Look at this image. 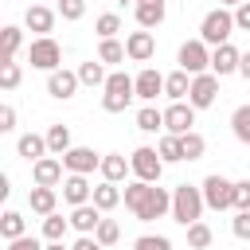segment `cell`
<instances>
[{
    "label": "cell",
    "instance_id": "obj_1",
    "mask_svg": "<svg viewBox=\"0 0 250 250\" xmlns=\"http://www.w3.org/2000/svg\"><path fill=\"white\" fill-rule=\"evenodd\" d=\"M203 207H207V199H203V188H191V184H176V188H172V219H176L180 227H191V223H199Z\"/></svg>",
    "mask_w": 250,
    "mask_h": 250
},
{
    "label": "cell",
    "instance_id": "obj_2",
    "mask_svg": "<svg viewBox=\"0 0 250 250\" xmlns=\"http://www.w3.org/2000/svg\"><path fill=\"white\" fill-rule=\"evenodd\" d=\"M230 35H234V12L230 8H211L207 16H203V23H199V39L207 43V47H219V43H230Z\"/></svg>",
    "mask_w": 250,
    "mask_h": 250
},
{
    "label": "cell",
    "instance_id": "obj_3",
    "mask_svg": "<svg viewBox=\"0 0 250 250\" xmlns=\"http://www.w3.org/2000/svg\"><path fill=\"white\" fill-rule=\"evenodd\" d=\"M102 90H105V94H102V109H105V113H121V109L137 98V82H133L125 70H113Z\"/></svg>",
    "mask_w": 250,
    "mask_h": 250
},
{
    "label": "cell",
    "instance_id": "obj_4",
    "mask_svg": "<svg viewBox=\"0 0 250 250\" xmlns=\"http://www.w3.org/2000/svg\"><path fill=\"white\" fill-rule=\"evenodd\" d=\"M27 62L35 66V70H59L62 66V47L51 39V35H35L31 39V47H27Z\"/></svg>",
    "mask_w": 250,
    "mask_h": 250
},
{
    "label": "cell",
    "instance_id": "obj_5",
    "mask_svg": "<svg viewBox=\"0 0 250 250\" xmlns=\"http://www.w3.org/2000/svg\"><path fill=\"white\" fill-rule=\"evenodd\" d=\"M129 164H133V176H137V180H145V184H160V172H164V160H160V152H156V148H148V145H141V148H133V156H129Z\"/></svg>",
    "mask_w": 250,
    "mask_h": 250
},
{
    "label": "cell",
    "instance_id": "obj_6",
    "mask_svg": "<svg viewBox=\"0 0 250 250\" xmlns=\"http://www.w3.org/2000/svg\"><path fill=\"white\" fill-rule=\"evenodd\" d=\"M203 199H207L211 211H227V207H234V180L211 172V176L203 180Z\"/></svg>",
    "mask_w": 250,
    "mask_h": 250
},
{
    "label": "cell",
    "instance_id": "obj_7",
    "mask_svg": "<svg viewBox=\"0 0 250 250\" xmlns=\"http://www.w3.org/2000/svg\"><path fill=\"white\" fill-rule=\"evenodd\" d=\"M176 62H180V70H188V74H203V70H211V51H207L203 39H188V43L180 47Z\"/></svg>",
    "mask_w": 250,
    "mask_h": 250
},
{
    "label": "cell",
    "instance_id": "obj_8",
    "mask_svg": "<svg viewBox=\"0 0 250 250\" xmlns=\"http://www.w3.org/2000/svg\"><path fill=\"white\" fill-rule=\"evenodd\" d=\"M215 98H219V74H215V70L195 74V78H191V94H188V102H191L195 109H207V105H215Z\"/></svg>",
    "mask_w": 250,
    "mask_h": 250
},
{
    "label": "cell",
    "instance_id": "obj_9",
    "mask_svg": "<svg viewBox=\"0 0 250 250\" xmlns=\"http://www.w3.org/2000/svg\"><path fill=\"white\" fill-rule=\"evenodd\" d=\"M191 125H195V105L191 102H172L164 109V133L184 137V133H191Z\"/></svg>",
    "mask_w": 250,
    "mask_h": 250
},
{
    "label": "cell",
    "instance_id": "obj_10",
    "mask_svg": "<svg viewBox=\"0 0 250 250\" xmlns=\"http://www.w3.org/2000/svg\"><path fill=\"white\" fill-rule=\"evenodd\" d=\"M62 168H66L62 156H51V152H47V156H39V160L31 164V180L43 184V188H62V180H66Z\"/></svg>",
    "mask_w": 250,
    "mask_h": 250
},
{
    "label": "cell",
    "instance_id": "obj_11",
    "mask_svg": "<svg viewBox=\"0 0 250 250\" xmlns=\"http://www.w3.org/2000/svg\"><path fill=\"white\" fill-rule=\"evenodd\" d=\"M168 211H172V191L160 188V184H152V191H148V199L141 203L137 219H141V223H152V219H164Z\"/></svg>",
    "mask_w": 250,
    "mask_h": 250
},
{
    "label": "cell",
    "instance_id": "obj_12",
    "mask_svg": "<svg viewBox=\"0 0 250 250\" xmlns=\"http://www.w3.org/2000/svg\"><path fill=\"white\" fill-rule=\"evenodd\" d=\"M78 86H82V82H78V70H62V66H59V70L47 74V94L59 98V102H70Z\"/></svg>",
    "mask_w": 250,
    "mask_h": 250
},
{
    "label": "cell",
    "instance_id": "obj_13",
    "mask_svg": "<svg viewBox=\"0 0 250 250\" xmlns=\"http://www.w3.org/2000/svg\"><path fill=\"white\" fill-rule=\"evenodd\" d=\"M125 55H129L133 62H148V59L156 55V39H152V31H148V27L129 31V39H125Z\"/></svg>",
    "mask_w": 250,
    "mask_h": 250
},
{
    "label": "cell",
    "instance_id": "obj_14",
    "mask_svg": "<svg viewBox=\"0 0 250 250\" xmlns=\"http://www.w3.org/2000/svg\"><path fill=\"white\" fill-rule=\"evenodd\" d=\"M62 164H66V172H82V176H90L94 168H102V156H98L94 148H86V145H74L70 152H62Z\"/></svg>",
    "mask_w": 250,
    "mask_h": 250
},
{
    "label": "cell",
    "instance_id": "obj_15",
    "mask_svg": "<svg viewBox=\"0 0 250 250\" xmlns=\"http://www.w3.org/2000/svg\"><path fill=\"white\" fill-rule=\"evenodd\" d=\"M62 199H66L70 207H82V203H90V199H94V188H90V180H86L82 172H66V180H62Z\"/></svg>",
    "mask_w": 250,
    "mask_h": 250
},
{
    "label": "cell",
    "instance_id": "obj_16",
    "mask_svg": "<svg viewBox=\"0 0 250 250\" xmlns=\"http://www.w3.org/2000/svg\"><path fill=\"white\" fill-rule=\"evenodd\" d=\"M102 219H105V211H102L94 199H90V203H82V207H70V227H74L78 234H94Z\"/></svg>",
    "mask_w": 250,
    "mask_h": 250
},
{
    "label": "cell",
    "instance_id": "obj_17",
    "mask_svg": "<svg viewBox=\"0 0 250 250\" xmlns=\"http://www.w3.org/2000/svg\"><path fill=\"white\" fill-rule=\"evenodd\" d=\"M55 20H59V8H47V4H31L23 12V27H31L35 35H51Z\"/></svg>",
    "mask_w": 250,
    "mask_h": 250
},
{
    "label": "cell",
    "instance_id": "obj_18",
    "mask_svg": "<svg viewBox=\"0 0 250 250\" xmlns=\"http://www.w3.org/2000/svg\"><path fill=\"white\" fill-rule=\"evenodd\" d=\"M238 62H242V51H238L234 43H219V47L211 51V70H215L219 78H223V74H234Z\"/></svg>",
    "mask_w": 250,
    "mask_h": 250
},
{
    "label": "cell",
    "instance_id": "obj_19",
    "mask_svg": "<svg viewBox=\"0 0 250 250\" xmlns=\"http://www.w3.org/2000/svg\"><path fill=\"white\" fill-rule=\"evenodd\" d=\"M133 82H137V98L141 102H156V94H164V74L156 66H141V74Z\"/></svg>",
    "mask_w": 250,
    "mask_h": 250
},
{
    "label": "cell",
    "instance_id": "obj_20",
    "mask_svg": "<svg viewBox=\"0 0 250 250\" xmlns=\"http://www.w3.org/2000/svg\"><path fill=\"white\" fill-rule=\"evenodd\" d=\"M27 207H31L35 215H51V211H59V188H43V184H35V188L27 191Z\"/></svg>",
    "mask_w": 250,
    "mask_h": 250
},
{
    "label": "cell",
    "instance_id": "obj_21",
    "mask_svg": "<svg viewBox=\"0 0 250 250\" xmlns=\"http://www.w3.org/2000/svg\"><path fill=\"white\" fill-rule=\"evenodd\" d=\"M98 172H102V180H109V184H121V180L133 172V164H129V156H121V152H105Z\"/></svg>",
    "mask_w": 250,
    "mask_h": 250
},
{
    "label": "cell",
    "instance_id": "obj_22",
    "mask_svg": "<svg viewBox=\"0 0 250 250\" xmlns=\"http://www.w3.org/2000/svg\"><path fill=\"white\" fill-rule=\"evenodd\" d=\"M16 152H20L23 160H31V164H35V160H39V156H47L51 148H47V137H39V133H23V137L16 141Z\"/></svg>",
    "mask_w": 250,
    "mask_h": 250
},
{
    "label": "cell",
    "instance_id": "obj_23",
    "mask_svg": "<svg viewBox=\"0 0 250 250\" xmlns=\"http://www.w3.org/2000/svg\"><path fill=\"white\" fill-rule=\"evenodd\" d=\"M164 16H168V8H164V0H145V4H137V23L141 27H160L164 23Z\"/></svg>",
    "mask_w": 250,
    "mask_h": 250
},
{
    "label": "cell",
    "instance_id": "obj_24",
    "mask_svg": "<svg viewBox=\"0 0 250 250\" xmlns=\"http://www.w3.org/2000/svg\"><path fill=\"white\" fill-rule=\"evenodd\" d=\"M191 78H195V74H188V70H172V74L164 78V94H168L172 102H184V98L191 94Z\"/></svg>",
    "mask_w": 250,
    "mask_h": 250
},
{
    "label": "cell",
    "instance_id": "obj_25",
    "mask_svg": "<svg viewBox=\"0 0 250 250\" xmlns=\"http://www.w3.org/2000/svg\"><path fill=\"white\" fill-rule=\"evenodd\" d=\"M137 129H141V133H160V129H164V109H156L152 102H145V105L137 109Z\"/></svg>",
    "mask_w": 250,
    "mask_h": 250
},
{
    "label": "cell",
    "instance_id": "obj_26",
    "mask_svg": "<svg viewBox=\"0 0 250 250\" xmlns=\"http://www.w3.org/2000/svg\"><path fill=\"white\" fill-rule=\"evenodd\" d=\"M43 137H47L51 156H62V152H70V148H74V145H70V125H51Z\"/></svg>",
    "mask_w": 250,
    "mask_h": 250
},
{
    "label": "cell",
    "instance_id": "obj_27",
    "mask_svg": "<svg viewBox=\"0 0 250 250\" xmlns=\"http://www.w3.org/2000/svg\"><path fill=\"white\" fill-rule=\"evenodd\" d=\"M148 191H152V184H145V180H129V184H125V191H121V199H125V207L137 215V211H141V203L148 199Z\"/></svg>",
    "mask_w": 250,
    "mask_h": 250
},
{
    "label": "cell",
    "instance_id": "obj_28",
    "mask_svg": "<svg viewBox=\"0 0 250 250\" xmlns=\"http://www.w3.org/2000/svg\"><path fill=\"white\" fill-rule=\"evenodd\" d=\"M105 78H109V74H105V62H102V59H90V62L78 66V82H82V86H105Z\"/></svg>",
    "mask_w": 250,
    "mask_h": 250
},
{
    "label": "cell",
    "instance_id": "obj_29",
    "mask_svg": "<svg viewBox=\"0 0 250 250\" xmlns=\"http://www.w3.org/2000/svg\"><path fill=\"white\" fill-rule=\"evenodd\" d=\"M0 234H4V242L27 234V219H23L20 211H4V215H0Z\"/></svg>",
    "mask_w": 250,
    "mask_h": 250
},
{
    "label": "cell",
    "instance_id": "obj_30",
    "mask_svg": "<svg viewBox=\"0 0 250 250\" xmlns=\"http://www.w3.org/2000/svg\"><path fill=\"white\" fill-rule=\"evenodd\" d=\"M156 152H160V160H164V164H180V160H184V145H180V137H176V133H164V137H160V145H156Z\"/></svg>",
    "mask_w": 250,
    "mask_h": 250
},
{
    "label": "cell",
    "instance_id": "obj_31",
    "mask_svg": "<svg viewBox=\"0 0 250 250\" xmlns=\"http://www.w3.org/2000/svg\"><path fill=\"white\" fill-rule=\"evenodd\" d=\"M94 203H98L102 211H113V207L121 203V188H117V184H109V180H102V184L94 188Z\"/></svg>",
    "mask_w": 250,
    "mask_h": 250
},
{
    "label": "cell",
    "instance_id": "obj_32",
    "mask_svg": "<svg viewBox=\"0 0 250 250\" xmlns=\"http://www.w3.org/2000/svg\"><path fill=\"white\" fill-rule=\"evenodd\" d=\"M20 47H23V31H20L16 23H8V27H4V51H0V62H12Z\"/></svg>",
    "mask_w": 250,
    "mask_h": 250
},
{
    "label": "cell",
    "instance_id": "obj_33",
    "mask_svg": "<svg viewBox=\"0 0 250 250\" xmlns=\"http://www.w3.org/2000/svg\"><path fill=\"white\" fill-rule=\"evenodd\" d=\"M98 59H102L105 66H113V62H125L129 55H125V43H117V39H102V43H98Z\"/></svg>",
    "mask_w": 250,
    "mask_h": 250
},
{
    "label": "cell",
    "instance_id": "obj_34",
    "mask_svg": "<svg viewBox=\"0 0 250 250\" xmlns=\"http://www.w3.org/2000/svg\"><path fill=\"white\" fill-rule=\"evenodd\" d=\"M66 227H70V219H62L59 211L43 215V238H47V242H59V238L66 234Z\"/></svg>",
    "mask_w": 250,
    "mask_h": 250
},
{
    "label": "cell",
    "instance_id": "obj_35",
    "mask_svg": "<svg viewBox=\"0 0 250 250\" xmlns=\"http://www.w3.org/2000/svg\"><path fill=\"white\" fill-rule=\"evenodd\" d=\"M230 129H234V137H238L242 145H250V102L230 113Z\"/></svg>",
    "mask_w": 250,
    "mask_h": 250
},
{
    "label": "cell",
    "instance_id": "obj_36",
    "mask_svg": "<svg viewBox=\"0 0 250 250\" xmlns=\"http://www.w3.org/2000/svg\"><path fill=\"white\" fill-rule=\"evenodd\" d=\"M211 238H215V234H211V227H207L203 219L188 227V246H191V250H207V246H211Z\"/></svg>",
    "mask_w": 250,
    "mask_h": 250
},
{
    "label": "cell",
    "instance_id": "obj_37",
    "mask_svg": "<svg viewBox=\"0 0 250 250\" xmlns=\"http://www.w3.org/2000/svg\"><path fill=\"white\" fill-rule=\"evenodd\" d=\"M94 31H98L102 39H117V31H121V16H117V12L98 16V20H94Z\"/></svg>",
    "mask_w": 250,
    "mask_h": 250
},
{
    "label": "cell",
    "instance_id": "obj_38",
    "mask_svg": "<svg viewBox=\"0 0 250 250\" xmlns=\"http://www.w3.org/2000/svg\"><path fill=\"white\" fill-rule=\"evenodd\" d=\"M180 145H184V160H199V156L207 152V141H203L195 129H191V133H184V137H180Z\"/></svg>",
    "mask_w": 250,
    "mask_h": 250
},
{
    "label": "cell",
    "instance_id": "obj_39",
    "mask_svg": "<svg viewBox=\"0 0 250 250\" xmlns=\"http://www.w3.org/2000/svg\"><path fill=\"white\" fill-rule=\"evenodd\" d=\"M20 78H23V70H20L16 59H12V62H0V90H16Z\"/></svg>",
    "mask_w": 250,
    "mask_h": 250
},
{
    "label": "cell",
    "instance_id": "obj_40",
    "mask_svg": "<svg viewBox=\"0 0 250 250\" xmlns=\"http://www.w3.org/2000/svg\"><path fill=\"white\" fill-rule=\"evenodd\" d=\"M94 238H98L102 246H113V242L121 238V227H117L113 219H102V223H98V230H94Z\"/></svg>",
    "mask_w": 250,
    "mask_h": 250
},
{
    "label": "cell",
    "instance_id": "obj_41",
    "mask_svg": "<svg viewBox=\"0 0 250 250\" xmlns=\"http://www.w3.org/2000/svg\"><path fill=\"white\" fill-rule=\"evenodd\" d=\"M133 250H172V238H164V234H141L133 242Z\"/></svg>",
    "mask_w": 250,
    "mask_h": 250
},
{
    "label": "cell",
    "instance_id": "obj_42",
    "mask_svg": "<svg viewBox=\"0 0 250 250\" xmlns=\"http://www.w3.org/2000/svg\"><path fill=\"white\" fill-rule=\"evenodd\" d=\"M59 16L70 20V23L82 20V16H86V0H59Z\"/></svg>",
    "mask_w": 250,
    "mask_h": 250
},
{
    "label": "cell",
    "instance_id": "obj_43",
    "mask_svg": "<svg viewBox=\"0 0 250 250\" xmlns=\"http://www.w3.org/2000/svg\"><path fill=\"white\" fill-rule=\"evenodd\" d=\"M230 230H234V238L250 242V211H238V215L230 219Z\"/></svg>",
    "mask_w": 250,
    "mask_h": 250
},
{
    "label": "cell",
    "instance_id": "obj_44",
    "mask_svg": "<svg viewBox=\"0 0 250 250\" xmlns=\"http://www.w3.org/2000/svg\"><path fill=\"white\" fill-rule=\"evenodd\" d=\"M234 211H250V180L234 184Z\"/></svg>",
    "mask_w": 250,
    "mask_h": 250
},
{
    "label": "cell",
    "instance_id": "obj_45",
    "mask_svg": "<svg viewBox=\"0 0 250 250\" xmlns=\"http://www.w3.org/2000/svg\"><path fill=\"white\" fill-rule=\"evenodd\" d=\"M8 250H47V246H43L35 234H20V238H12V242H8Z\"/></svg>",
    "mask_w": 250,
    "mask_h": 250
},
{
    "label": "cell",
    "instance_id": "obj_46",
    "mask_svg": "<svg viewBox=\"0 0 250 250\" xmlns=\"http://www.w3.org/2000/svg\"><path fill=\"white\" fill-rule=\"evenodd\" d=\"M12 129H16V105L4 102L0 105V133H12Z\"/></svg>",
    "mask_w": 250,
    "mask_h": 250
},
{
    "label": "cell",
    "instance_id": "obj_47",
    "mask_svg": "<svg viewBox=\"0 0 250 250\" xmlns=\"http://www.w3.org/2000/svg\"><path fill=\"white\" fill-rule=\"evenodd\" d=\"M234 27H238V31H250V0H242V4L234 8Z\"/></svg>",
    "mask_w": 250,
    "mask_h": 250
},
{
    "label": "cell",
    "instance_id": "obj_48",
    "mask_svg": "<svg viewBox=\"0 0 250 250\" xmlns=\"http://www.w3.org/2000/svg\"><path fill=\"white\" fill-rule=\"evenodd\" d=\"M74 250H109V246H102V242H98L94 234H82V238L74 242Z\"/></svg>",
    "mask_w": 250,
    "mask_h": 250
},
{
    "label": "cell",
    "instance_id": "obj_49",
    "mask_svg": "<svg viewBox=\"0 0 250 250\" xmlns=\"http://www.w3.org/2000/svg\"><path fill=\"white\" fill-rule=\"evenodd\" d=\"M238 74L250 82V51H246V55H242V62H238Z\"/></svg>",
    "mask_w": 250,
    "mask_h": 250
},
{
    "label": "cell",
    "instance_id": "obj_50",
    "mask_svg": "<svg viewBox=\"0 0 250 250\" xmlns=\"http://www.w3.org/2000/svg\"><path fill=\"white\" fill-rule=\"evenodd\" d=\"M47 250H74V246H66V242L59 238V242H47Z\"/></svg>",
    "mask_w": 250,
    "mask_h": 250
},
{
    "label": "cell",
    "instance_id": "obj_51",
    "mask_svg": "<svg viewBox=\"0 0 250 250\" xmlns=\"http://www.w3.org/2000/svg\"><path fill=\"white\" fill-rule=\"evenodd\" d=\"M219 4H223V8H238L242 0H219Z\"/></svg>",
    "mask_w": 250,
    "mask_h": 250
},
{
    "label": "cell",
    "instance_id": "obj_52",
    "mask_svg": "<svg viewBox=\"0 0 250 250\" xmlns=\"http://www.w3.org/2000/svg\"><path fill=\"white\" fill-rule=\"evenodd\" d=\"M137 4H145V0H137Z\"/></svg>",
    "mask_w": 250,
    "mask_h": 250
}]
</instances>
